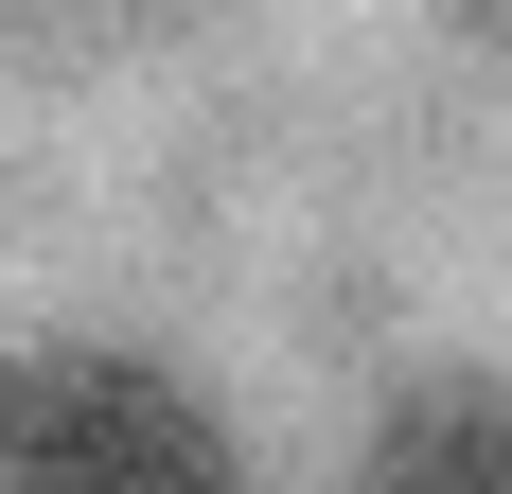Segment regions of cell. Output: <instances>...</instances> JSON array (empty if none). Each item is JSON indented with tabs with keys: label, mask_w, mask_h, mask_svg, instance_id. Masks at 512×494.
<instances>
[{
	"label": "cell",
	"mask_w": 512,
	"mask_h": 494,
	"mask_svg": "<svg viewBox=\"0 0 512 494\" xmlns=\"http://www.w3.org/2000/svg\"><path fill=\"white\" fill-rule=\"evenodd\" d=\"M0 494H230V424L159 353H53L0 389Z\"/></svg>",
	"instance_id": "obj_1"
},
{
	"label": "cell",
	"mask_w": 512,
	"mask_h": 494,
	"mask_svg": "<svg viewBox=\"0 0 512 494\" xmlns=\"http://www.w3.org/2000/svg\"><path fill=\"white\" fill-rule=\"evenodd\" d=\"M354 494H512V389H477V371L407 389L354 442Z\"/></svg>",
	"instance_id": "obj_2"
},
{
	"label": "cell",
	"mask_w": 512,
	"mask_h": 494,
	"mask_svg": "<svg viewBox=\"0 0 512 494\" xmlns=\"http://www.w3.org/2000/svg\"><path fill=\"white\" fill-rule=\"evenodd\" d=\"M460 18H477V36H512V0H460Z\"/></svg>",
	"instance_id": "obj_3"
},
{
	"label": "cell",
	"mask_w": 512,
	"mask_h": 494,
	"mask_svg": "<svg viewBox=\"0 0 512 494\" xmlns=\"http://www.w3.org/2000/svg\"><path fill=\"white\" fill-rule=\"evenodd\" d=\"M0 389H18V371H0Z\"/></svg>",
	"instance_id": "obj_4"
}]
</instances>
